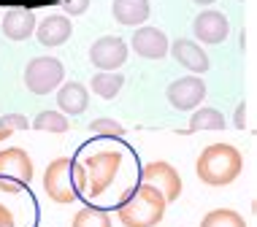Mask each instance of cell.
<instances>
[{"label": "cell", "instance_id": "cell-1", "mask_svg": "<svg viewBox=\"0 0 257 227\" xmlns=\"http://www.w3.org/2000/svg\"><path fill=\"white\" fill-rule=\"evenodd\" d=\"M122 168V151L116 149H103V151H89L81 160L71 165L73 187L84 197H100Z\"/></svg>", "mask_w": 257, "mask_h": 227}, {"label": "cell", "instance_id": "cell-2", "mask_svg": "<svg viewBox=\"0 0 257 227\" xmlns=\"http://www.w3.org/2000/svg\"><path fill=\"white\" fill-rule=\"evenodd\" d=\"M244 170V157L230 143H211L198 154L195 173L208 187H225L233 184Z\"/></svg>", "mask_w": 257, "mask_h": 227}, {"label": "cell", "instance_id": "cell-3", "mask_svg": "<svg viewBox=\"0 0 257 227\" xmlns=\"http://www.w3.org/2000/svg\"><path fill=\"white\" fill-rule=\"evenodd\" d=\"M165 197L149 184H138L116 205V219L124 227H157L165 216Z\"/></svg>", "mask_w": 257, "mask_h": 227}, {"label": "cell", "instance_id": "cell-4", "mask_svg": "<svg viewBox=\"0 0 257 227\" xmlns=\"http://www.w3.org/2000/svg\"><path fill=\"white\" fill-rule=\"evenodd\" d=\"M65 68L57 57H33L25 68V87L33 95H49L62 84Z\"/></svg>", "mask_w": 257, "mask_h": 227}, {"label": "cell", "instance_id": "cell-5", "mask_svg": "<svg viewBox=\"0 0 257 227\" xmlns=\"http://www.w3.org/2000/svg\"><path fill=\"white\" fill-rule=\"evenodd\" d=\"M71 165H73V160L57 157V160H52L44 170V189L54 203H73L76 197H79V192L73 187Z\"/></svg>", "mask_w": 257, "mask_h": 227}, {"label": "cell", "instance_id": "cell-6", "mask_svg": "<svg viewBox=\"0 0 257 227\" xmlns=\"http://www.w3.org/2000/svg\"><path fill=\"white\" fill-rule=\"evenodd\" d=\"M141 181L149 184V187H155L160 195L165 197V203L176 200L179 195H182V176H179V170L173 168L168 162H147L141 170Z\"/></svg>", "mask_w": 257, "mask_h": 227}, {"label": "cell", "instance_id": "cell-7", "mask_svg": "<svg viewBox=\"0 0 257 227\" xmlns=\"http://www.w3.org/2000/svg\"><path fill=\"white\" fill-rule=\"evenodd\" d=\"M206 84L203 79L195 73L190 76H182V79L171 81L168 84V103L173 108H179V111H190V108H198L200 100L206 98Z\"/></svg>", "mask_w": 257, "mask_h": 227}, {"label": "cell", "instance_id": "cell-8", "mask_svg": "<svg viewBox=\"0 0 257 227\" xmlns=\"http://www.w3.org/2000/svg\"><path fill=\"white\" fill-rule=\"evenodd\" d=\"M127 60V44L119 36H103L89 46V63L100 71H116Z\"/></svg>", "mask_w": 257, "mask_h": 227}, {"label": "cell", "instance_id": "cell-9", "mask_svg": "<svg viewBox=\"0 0 257 227\" xmlns=\"http://www.w3.org/2000/svg\"><path fill=\"white\" fill-rule=\"evenodd\" d=\"M192 33H195V38L200 44L214 46V44H222V41L230 36V22H227V17L222 11L206 9L192 19Z\"/></svg>", "mask_w": 257, "mask_h": 227}, {"label": "cell", "instance_id": "cell-10", "mask_svg": "<svg viewBox=\"0 0 257 227\" xmlns=\"http://www.w3.org/2000/svg\"><path fill=\"white\" fill-rule=\"evenodd\" d=\"M0 178H9V181H17L27 187L33 181V160L25 149L11 146L0 151Z\"/></svg>", "mask_w": 257, "mask_h": 227}, {"label": "cell", "instance_id": "cell-11", "mask_svg": "<svg viewBox=\"0 0 257 227\" xmlns=\"http://www.w3.org/2000/svg\"><path fill=\"white\" fill-rule=\"evenodd\" d=\"M168 52L173 54V60H176L179 65L187 68V71L195 73V76H203L208 68H211L203 46H198L195 41H190V38H179V41H173V44H168Z\"/></svg>", "mask_w": 257, "mask_h": 227}, {"label": "cell", "instance_id": "cell-12", "mask_svg": "<svg viewBox=\"0 0 257 227\" xmlns=\"http://www.w3.org/2000/svg\"><path fill=\"white\" fill-rule=\"evenodd\" d=\"M130 44H133L138 57H144V60H163L168 54V36L163 30H157V27H149V25L138 27Z\"/></svg>", "mask_w": 257, "mask_h": 227}, {"label": "cell", "instance_id": "cell-13", "mask_svg": "<svg viewBox=\"0 0 257 227\" xmlns=\"http://www.w3.org/2000/svg\"><path fill=\"white\" fill-rule=\"evenodd\" d=\"M36 36H38V44L41 46H62L68 38L73 36V25L68 17L62 14H49L41 25H36Z\"/></svg>", "mask_w": 257, "mask_h": 227}, {"label": "cell", "instance_id": "cell-14", "mask_svg": "<svg viewBox=\"0 0 257 227\" xmlns=\"http://www.w3.org/2000/svg\"><path fill=\"white\" fill-rule=\"evenodd\" d=\"M36 14H33L30 9H11L6 11L3 17V36L9 41H27L36 33Z\"/></svg>", "mask_w": 257, "mask_h": 227}, {"label": "cell", "instance_id": "cell-15", "mask_svg": "<svg viewBox=\"0 0 257 227\" xmlns=\"http://www.w3.org/2000/svg\"><path fill=\"white\" fill-rule=\"evenodd\" d=\"M57 106L62 114L68 116H79L87 111L89 106V92L84 84H79V81H65V84L60 87L57 92Z\"/></svg>", "mask_w": 257, "mask_h": 227}, {"label": "cell", "instance_id": "cell-16", "mask_svg": "<svg viewBox=\"0 0 257 227\" xmlns=\"http://www.w3.org/2000/svg\"><path fill=\"white\" fill-rule=\"evenodd\" d=\"M111 14L124 27L144 25L149 19V0H114L111 3Z\"/></svg>", "mask_w": 257, "mask_h": 227}, {"label": "cell", "instance_id": "cell-17", "mask_svg": "<svg viewBox=\"0 0 257 227\" xmlns=\"http://www.w3.org/2000/svg\"><path fill=\"white\" fill-rule=\"evenodd\" d=\"M122 84H124V76L119 71H100V73L92 76V81H89L92 92L103 100H114L116 95H119Z\"/></svg>", "mask_w": 257, "mask_h": 227}, {"label": "cell", "instance_id": "cell-18", "mask_svg": "<svg viewBox=\"0 0 257 227\" xmlns=\"http://www.w3.org/2000/svg\"><path fill=\"white\" fill-rule=\"evenodd\" d=\"M190 130L192 133H200V130H225V116H222L217 108L206 106V108H200V111H192Z\"/></svg>", "mask_w": 257, "mask_h": 227}, {"label": "cell", "instance_id": "cell-19", "mask_svg": "<svg viewBox=\"0 0 257 227\" xmlns=\"http://www.w3.org/2000/svg\"><path fill=\"white\" fill-rule=\"evenodd\" d=\"M200 227H246V222L233 208H214L200 219Z\"/></svg>", "mask_w": 257, "mask_h": 227}, {"label": "cell", "instance_id": "cell-20", "mask_svg": "<svg viewBox=\"0 0 257 227\" xmlns=\"http://www.w3.org/2000/svg\"><path fill=\"white\" fill-rule=\"evenodd\" d=\"M30 125L41 133H68V116L62 111H38Z\"/></svg>", "mask_w": 257, "mask_h": 227}, {"label": "cell", "instance_id": "cell-21", "mask_svg": "<svg viewBox=\"0 0 257 227\" xmlns=\"http://www.w3.org/2000/svg\"><path fill=\"white\" fill-rule=\"evenodd\" d=\"M71 227H111V216L106 211L95 208V205H84V208L73 216Z\"/></svg>", "mask_w": 257, "mask_h": 227}, {"label": "cell", "instance_id": "cell-22", "mask_svg": "<svg viewBox=\"0 0 257 227\" xmlns=\"http://www.w3.org/2000/svg\"><path fill=\"white\" fill-rule=\"evenodd\" d=\"M27 127H30L27 116H22V114H6L3 119H0V141H6L9 135L17 133V130H27Z\"/></svg>", "mask_w": 257, "mask_h": 227}, {"label": "cell", "instance_id": "cell-23", "mask_svg": "<svg viewBox=\"0 0 257 227\" xmlns=\"http://www.w3.org/2000/svg\"><path fill=\"white\" fill-rule=\"evenodd\" d=\"M89 130L92 133H106V135H124V127L119 125V122H114V119H95L92 125H89Z\"/></svg>", "mask_w": 257, "mask_h": 227}, {"label": "cell", "instance_id": "cell-24", "mask_svg": "<svg viewBox=\"0 0 257 227\" xmlns=\"http://www.w3.org/2000/svg\"><path fill=\"white\" fill-rule=\"evenodd\" d=\"M60 6L65 9L68 17H79L89 9V0H60Z\"/></svg>", "mask_w": 257, "mask_h": 227}, {"label": "cell", "instance_id": "cell-25", "mask_svg": "<svg viewBox=\"0 0 257 227\" xmlns=\"http://www.w3.org/2000/svg\"><path fill=\"white\" fill-rule=\"evenodd\" d=\"M25 187L17 181H9V178H0V192H6V195H17V192H22Z\"/></svg>", "mask_w": 257, "mask_h": 227}, {"label": "cell", "instance_id": "cell-26", "mask_svg": "<svg viewBox=\"0 0 257 227\" xmlns=\"http://www.w3.org/2000/svg\"><path fill=\"white\" fill-rule=\"evenodd\" d=\"M0 227H17V222H14V214L6 208L3 203H0Z\"/></svg>", "mask_w": 257, "mask_h": 227}, {"label": "cell", "instance_id": "cell-27", "mask_svg": "<svg viewBox=\"0 0 257 227\" xmlns=\"http://www.w3.org/2000/svg\"><path fill=\"white\" fill-rule=\"evenodd\" d=\"M246 125V103H238V108H235V127L244 130Z\"/></svg>", "mask_w": 257, "mask_h": 227}, {"label": "cell", "instance_id": "cell-28", "mask_svg": "<svg viewBox=\"0 0 257 227\" xmlns=\"http://www.w3.org/2000/svg\"><path fill=\"white\" fill-rule=\"evenodd\" d=\"M192 3H198V6H211V3H217V0H192Z\"/></svg>", "mask_w": 257, "mask_h": 227}]
</instances>
